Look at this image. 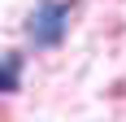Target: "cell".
Listing matches in <instances>:
<instances>
[{"mask_svg":"<svg viewBox=\"0 0 126 122\" xmlns=\"http://www.w3.org/2000/svg\"><path fill=\"white\" fill-rule=\"evenodd\" d=\"M70 31V4L65 0H39L31 22H26V35L35 48H57Z\"/></svg>","mask_w":126,"mask_h":122,"instance_id":"1","label":"cell"},{"mask_svg":"<svg viewBox=\"0 0 126 122\" xmlns=\"http://www.w3.org/2000/svg\"><path fill=\"white\" fill-rule=\"evenodd\" d=\"M17 70H22V57L9 52L4 57V92H17Z\"/></svg>","mask_w":126,"mask_h":122,"instance_id":"2","label":"cell"}]
</instances>
